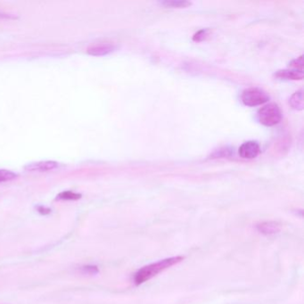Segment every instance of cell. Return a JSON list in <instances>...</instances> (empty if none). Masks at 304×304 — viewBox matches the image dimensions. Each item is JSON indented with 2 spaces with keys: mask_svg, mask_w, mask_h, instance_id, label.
Wrapping results in <instances>:
<instances>
[{
  "mask_svg": "<svg viewBox=\"0 0 304 304\" xmlns=\"http://www.w3.org/2000/svg\"><path fill=\"white\" fill-rule=\"evenodd\" d=\"M260 152V146L256 141H247L238 149V154L243 159H254Z\"/></svg>",
  "mask_w": 304,
  "mask_h": 304,
  "instance_id": "4",
  "label": "cell"
},
{
  "mask_svg": "<svg viewBox=\"0 0 304 304\" xmlns=\"http://www.w3.org/2000/svg\"><path fill=\"white\" fill-rule=\"evenodd\" d=\"M241 98L245 106L254 107L267 103L270 100V96L262 89L250 88L244 90Z\"/></svg>",
  "mask_w": 304,
  "mask_h": 304,
  "instance_id": "3",
  "label": "cell"
},
{
  "mask_svg": "<svg viewBox=\"0 0 304 304\" xmlns=\"http://www.w3.org/2000/svg\"><path fill=\"white\" fill-rule=\"evenodd\" d=\"M81 198V194H77L72 191H64L57 195V199L60 200H79Z\"/></svg>",
  "mask_w": 304,
  "mask_h": 304,
  "instance_id": "12",
  "label": "cell"
},
{
  "mask_svg": "<svg viewBox=\"0 0 304 304\" xmlns=\"http://www.w3.org/2000/svg\"><path fill=\"white\" fill-rule=\"evenodd\" d=\"M59 163L55 160H39L35 162H30L24 166V169L27 171H48L56 169Z\"/></svg>",
  "mask_w": 304,
  "mask_h": 304,
  "instance_id": "5",
  "label": "cell"
},
{
  "mask_svg": "<svg viewBox=\"0 0 304 304\" xmlns=\"http://www.w3.org/2000/svg\"><path fill=\"white\" fill-rule=\"evenodd\" d=\"M0 18L1 19H17L18 16L13 13H5L3 11H0Z\"/></svg>",
  "mask_w": 304,
  "mask_h": 304,
  "instance_id": "16",
  "label": "cell"
},
{
  "mask_svg": "<svg viewBox=\"0 0 304 304\" xmlns=\"http://www.w3.org/2000/svg\"><path fill=\"white\" fill-rule=\"evenodd\" d=\"M161 4H163L166 7H171V8H186L191 5V3L188 1L171 0V1H163L161 2Z\"/></svg>",
  "mask_w": 304,
  "mask_h": 304,
  "instance_id": "10",
  "label": "cell"
},
{
  "mask_svg": "<svg viewBox=\"0 0 304 304\" xmlns=\"http://www.w3.org/2000/svg\"><path fill=\"white\" fill-rule=\"evenodd\" d=\"M258 120L264 126L271 127L282 120V112L276 104H269L258 111Z\"/></svg>",
  "mask_w": 304,
  "mask_h": 304,
  "instance_id": "2",
  "label": "cell"
},
{
  "mask_svg": "<svg viewBox=\"0 0 304 304\" xmlns=\"http://www.w3.org/2000/svg\"><path fill=\"white\" fill-rule=\"evenodd\" d=\"M37 210L42 215H47V214H49L51 212V209L46 207V206H38Z\"/></svg>",
  "mask_w": 304,
  "mask_h": 304,
  "instance_id": "17",
  "label": "cell"
},
{
  "mask_svg": "<svg viewBox=\"0 0 304 304\" xmlns=\"http://www.w3.org/2000/svg\"><path fill=\"white\" fill-rule=\"evenodd\" d=\"M17 177H18V175L12 170L0 169V183L13 180Z\"/></svg>",
  "mask_w": 304,
  "mask_h": 304,
  "instance_id": "11",
  "label": "cell"
},
{
  "mask_svg": "<svg viewBox=\"0 0 304 304\" xmlns=\"http://www.w3.org/2000/svg\"><path fill=\"white\" fill-rule=\"evenodd\" d=\"M209 35V30L207 29H203V30H199L198 32L194 34L193 37V40L195 42H201L207 38Z\"/></svg>",
  "mask_w": 304,
  "mask_h": 304,
  "instance_id": "14",
  "label": "cell"
},
{
  "mask_svg": "<svg viewBox=\"0 0 304 304\" xmlns=\"http://www.w3.org/2000/svg\"><path fill=\"white\" fill-rule=\"evenodd\" d=\"M277 79L280 80H300L304 79V72L296 70H281L274 74Z\"/></svg>",
  "mask_w": 304,
  "mask_h": 304,
  "instance_id": "8",
  "label": "cell"
},
{
  "mask_svg": "<svg viewBox=\"0 0 304 304\" xmlns=\"http://www.w3.org/2000/svg\"><path fill=\"white\" fill-rule=\"evenodd\" d=\"M256 229L262 235L271 236L278 234L281 230V225L276 221H264L259 223L256 226Z\"/></svg>",
  "mask_w": 304,
  "mask_h": 304,
  "instance_id": "6",
  "label": "cell"
},
{
  "mask_svg": "<svg viewBox=\"0 0 304 304\" xmlns=\"http://www.w3.org/2000/svg\"><path fill=\"white\" fill-rule=\"evenodd\" d=\"M115 50V46L113 44H97L95 46L89 47L87 50V53L93 56H103V55H108Z\"/></svg>",
  "mask_w": 304,
  "mask_h": 304,
  "instance_id": "7",
  "label": "cell"
},
{
  "mask_svg": "<svg viewBox=\"0 0 304 304\" xmlns=\"http://www.w3.org/2000/svg\"><path fill=\"white\" fill-rule=\"evenodd\" d=\"M183 260H184V257H182V256L166 258L161 261L141 268L140 271H138V272L136 273L135 277H134V282H135L136 286H140L142 284L148 282V280L154 278L160 272L168 270L170 267L180 263Z\"/></svg>",
  "mask_w": 304,
  "mask_h": 304,
  "instance_id": "1",
  "label": "cell"
},
{
  "mask_svg": "<svg viewBox=\"0 0 304 304\" xmlns=\"http://www.w3.org/2000/svg\"><path fill=\"white\" fill-rule=\"evenodd\" d=\"M290 105L296 110L301 111L304 109V94L303 90H299L294 94L290 98Z\"/></svg>",
  "mask_w": 304,
  "mask_h": 304,
  "instance_id": "9",
  "label": "cell"
},
{
  "mask_svg": "<svg viewBox=\"0 0 304 304\" xmlns=\"http://www.w3.org/2000/svg\"><path fill=\"white\" fill-rule=\"evenodd\" d=\"M303 57L304 56L301 55L298 59L292 61L291 64H290V67L293 68L294 70H296V71L304 72V60H303Z\"/></svg>",
  "mask_w": 304,
  "mask_h": 304,
  "instance_id": "15",
  "label": "cell"
},
{
  "mask_svg": "<svg viewBox=\"0 0 304 304\" xmlns=\"http://www.w3.org/2000/svg\"><path fill=\"white\" fill-rule=\"evenodd\" d=\"M80 272L84 275H96L99 272V270L97 266L86 265L80 268Z\"/></svg>",
  "mask_w": 304,
  "mask_h": 304,
  "instance_id": "13",
  "label": "cell"
}]
</instances>
